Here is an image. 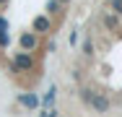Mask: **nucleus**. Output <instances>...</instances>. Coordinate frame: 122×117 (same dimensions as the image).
<instances>
[{"label":"nucleus","mask_w":122,"mask_h":117,"mask_svg":"<svg viewBox=\"0 0 122 117\" xmlns=\"http://www.w3.org/2000/svg\"><path fill=\"white\" fill-rule=\"evenodd\" d=\"M83 99L94 107V109H99V112H107L109 109V101L104 99V96H99V94H91V91H83Z\"/></svg>","instance_id":"f257e3e1"},{"label":"nucleus","mask_w":122,"mask_h":117,"mask_svg":"<svg viewBox=\"0 0 122 117\" xmlns=\"http://www.w3.org/2000/svg\"><path fill=\"white\" fill-rule=\"evenodd\" d=\"M16 68L31 70V68H34V57H31L29 52H18V55H16Z\"/></svg>","instance_id":"f03ea898"},{"label":"nucleus","mask_w":122,"mask_h":117,"mask_svg":"<svg viewBox=\"0 0 122 117\" xmlns=\"http://www.w3.org/2000/svg\"><path fill=\"white\" fill-rule=\"evenodd\" d=\"M18 44L24 47V49H34V47L39 44V39H36V34H21V39H18Z\"/></svg>","instance_id":"7ed1b4c3"},{"label":"nucleus","mask_w":122,"mask_h":117,"mask_svg":"<svg viewBox=\"0 0 122 117\" xmlns=\"http://www.w3.org/2000/svg\"><path fill=\"white\" fill-rule=\"evenodd\" d=\"M49 26H52V23H49L47 16H39V18H34V31H36V34H42V31H49Z\"/></svg>","instance_id":"20e7f679"},{"label":"nucleus","mask_w":122,"mask_h":117,"mask_svg":"<svg viewBox=\"0 0 122 117\" xmlns=\"http://www.w3.org/2000/svg\"><path fill=\"white\" fill-rule=\"evenodd\" d=\"M109 8L114 13H122V0H109Z\"/></svg>","instance_id":"39448f33"},{"label":"nucleus","mask_w":122,"mask_h":117,"mask_svg":"<svg viewBox=\"0 0 122 117\" xmlns=\"http://www.w3.org/2000/svg\"><path fill=\"white\" fill-rule=\"evenodd\" d=\"M104 23H107L109 29H117V18H114V16H104Z\"/></svg>","instance_id":"423d86ee"},{"label":"nucleus","mask_w":122,"mask_h":117,"mask_svg":"<svg viewBox=\"0 0 122 117\" xmlns=\"http://www.w3.org/2000/svg\"><path fill=\"white\" fill-rule=\"evenodd\" d=\"M21 101H24L26 107H36V99L34 96H21Z\"/></svg>","instance_id":"0eeeda50"},{"label":"nucleus","mask_w":122,"mask_h":117,"mask_svg":"<svg viewBox=\"0 0 122 117\" xmlns=\"http://www.w3.org/2000/svg\"><path fill=\"white\" fill-rule=\"evenodd\" d=\"M91 49H94V47H91V39H86V42H83V52L91 55Z\"/></svg>","instance_id":"6e6552de"},{"label":"nucleus","mask_w":122,"mask_h":117,"mask_svg":"<svg viewBox=\"0 0 122 117\" xmlns=\"http://www.w3.org/2000/svg\"><path fill=\"white\" fill-rule=\"evenodd\" d=\"M52 101H55V89H52L47 96H44V104H52Z\"/></svg>","instance_id":"1a4fd4ad"},{"label":"nucleus","mask_w":122,"mask_h":117,"mask_svg":"<svg viewBox=\"0 0 122 117\" xmlns=\"http://www.w3.org/2000/svg\"><path fill=\"white\" fill-rule=\"evenodd\" d=\"M47 11H49V13H57V0H52V3H49Z\"/></svg>","instance_id":"9d476101"},{"label":"nucleus","mask_w":122,"mask_h":117,"mask_svg":"<svg viewBox=\"0 0 122 117\" xmlns=\"http://www.w3.org/2000/svg\"><path fill=\"white\" fill-rule=\"evenodd\" d=\"M8 44V34H5V31H0V47H5Z\"/></svg>","instance_id":"9b49d317"},{"label":"nucleus","mask_w":122,"mask_h":117,"mask_svg":"<svg viewBox=\"0 0 122 117\" xmlns=\"http://www.w3.org/2000/svg\"><path fill=\"white\" fill-rule=\"evenodd\" d=\"M5 26H8V21H5V18H0V31H5Z\"/></svg>","instance_id":"f8f14e48"},{"label":"nucleus","mask_w":122,"mask_h":117,"mask_svg":"<svg viewBox=\"0 0 122 117\" xmlns=\"http://www.w3.org/2000/svg\"><path fill=\"white\" fill-rule=\"evenodd\" d=\"M44 117H55V112H47V115H44Z\"/></svg>","instance_id":"ddd939ff"},{"label":"nucleus","mask_w":122,"mask_h":117,"mask_svg":"<svg viewBox=\"0 0 122 117\" xmlns=\"http://www.w3.org/2000/svg\"><path fill=\"white\" fill-rule=\"evenodd\" d=\"M5 3H8V0H0V8H3V5H5Z\"/></svg>","instance_id":"4468645a"},{"label":"nucleus","mask_w":122,"mask_h":117,"mask_svg":"<svg viewBox=\"0 0 122 117\" xmlns=\"http://www.w3.org/2000/svg\"><path fill=\"white\" fill-rule=\"evenodd\" d=\"M60 3H65V0H60Z\"/></svg>","instance_id":"2eb2a0df"}]
</instances>
